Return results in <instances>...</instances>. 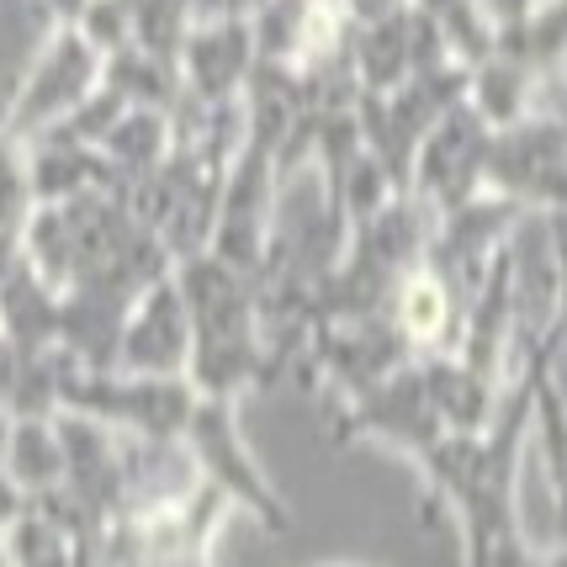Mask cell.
Listing matches in <instances>:
<instances>
[{"label":"cell","instance_id":"6da1fadb","mask_svg":"<svg viewBox=\"0 0 567 567\" xmlns=\"http://www.w3.org/2000/svg\"><path fill=\"white\" fill-rule=\"evenodd\" d=\"M101 70H106V53H101L74 22H59L53 38L43 43V53L32 59V70H27L22 91L11 101L0 133L17 138V144H38L43 133H53L80 101L96 91Z\"/></svg>","mask_w":567,"mask_h":567},{"label":"cell","instance_id":"3957f363","mask_svg":"<svg viewBox=\"0 0 567 567\" xmlns=\"http://www.w3.org/2000/svg\"><path fill=\"white\" fill-rule=\"evenodd\" d=\"M255 70V27L249 17L234 22H192L181 43V85L192 101H234L245 96Z\"/></svg>","mask_w":567,"mask_h":567},{"label":"cell","instance_id":"7a4b0ae2","mask_svg":"<svg viewBox=\"0 0 567 567\" xmlns=\"http://www.w3.org/2000/svg\"><path fill=\"white\" fill-rule=\"evenodd\" d=\"M192 367V313L175 271L154 281L133 308H127L123 340H117V371L133 377H186Z\"/></svg>","mask_w":567,"mask_h":567},{"label":"cell","instance_id":"8992f818","mask_svg":"<svg viewBox=\"0 0 567 567\" xmlns=\"http://www.w3.org/2000/svg\"><path fill=\"white\" fill-rule=\"evenodd\" d=\"M49 6H53V17H59V22H74V17H80L91 0H49Z\"/></svg>","mask_w":567,"mask_h":567},{"label":"cell","instance_id":"5b68a950","mask_svg":"<svg viewBox=\"0 0 567 567\" xmlns=\"http://www.w3.org/2000/svg\"><path fill=\"white\" fill-rule=\"evenodd\" d=\"M398 6H409V0H340V11H346V22H350V27L382 22V17H393Z\"/></svg>","mask_w":567,"mask_h":567},{"label":"cell","instance_id":"277c9868","mask_svg":"<svg viewBox=\"0 0 567 567\" xmlns=\"http://www.w3.org/2000/svg\"><path fill=\"white\" fill-rule=\"evenodd\" d=\"M260 0H192V22H234V17H255Z\"/></svg>","mask_w":567,"mask_h":567}]
</instances>
